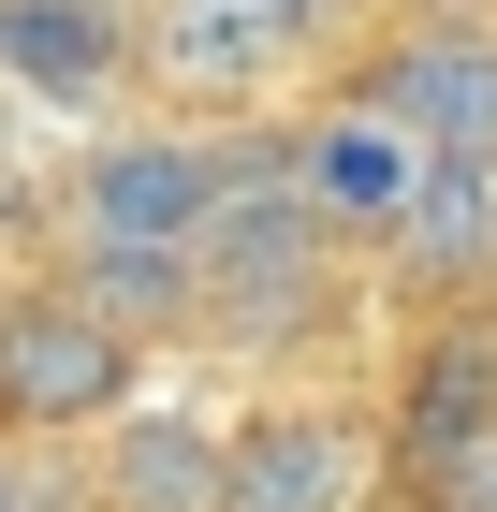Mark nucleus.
<instances>
[{"label": "nucleus", "mask_w": 497, "mask_h": 512, "mask_svg": "<svg viewBox=\"0 0 497 512\" xmlns=\"http://www.w3.org/2000/svg\"><path fill=\"white\" fill-rule=\"evenodd\" d=\"M337 293H351V249L293 205L278 161L191 235V337H220V352H278L307 322H337Z\"/></svg>", "instance_id": "obj_1"}, {"label": "nucleus", "mask_w": 497, "mask_h": 512, "mask_svg": "<svg viewBox=\"0 0 497 512\" xmlns=\"http://www.w3.org/2000/svg\"><path fill=\"white\" fill-rule=\"evenodd\" d=\"M132 395H147V337H132V322H103L74 278L0 293V439H15V454H44V439H103Z\"/></svg>", "instance_id": "obj_2"}, {"label": "nucleus", "mask_w": 497, "mask_h": 512, "mask_svg": "<svg viewBox=\"0 0 497 512\" xmlns=\"http://www.w3.org/2000/svg\"><path fill=\"white\" fill-rule=\"evenodd\" d=\"M264 161L278 147H220V132H176V118L103 132V147L74 161V249H191Z\"/></svg>", "instance_id": "obj_3"}, {"label": "nucleus", "mask_w": 497, "mask_h": 512, "mask_svg": "<svg viewBox=\"0 0 497 512\" xmlns=\"http://www.w3.org/2000/svg\"><path fill=\"white\" fill-rule=\"evenodd\" d=\"M220 512H381V425L337 395H264L220 425Z\"/></svg>", "instance_id": "obj_4"}, {"label": "nucleus", "mask_w": 497, "mask_h": 512, "mask_svg": "<svg viewBox=\"0 0 497 512\" xmlns=\"http://www.w3.org/2000/svg\"><path fill=\"white\" fill-rule=\"evenodd\" d=\"M337 30V0H147L132 59L191 103H278V74H307Z\"/></svg>", "instance_id": "obj_5"}, {"label": "nucleus", "mask_w": 497, "mask_h": 512, "mask_svg": "<svg viewBox=\"0 0 497 512\" xmlns=\"http://www.w3.org/2000/svg\"><path fill=\"white\" fill-rule=\"evenodd\" d=\"M366 118H395L424 161H497V30L483 15H410L351 88Z\"/></svg>", "instance_id": "obj_6"}, {"label": "nucleus", "mask_w": 497, "mask_h": 512, "mask_svg": "<svg viewBox=\"0 0 497 512\" xmlns=\"http://www.w3.org/2000/svg\"><path fill=\"white\" fill-rule=\"evenodd\" d=\"M278 176H293V205H307V220L351 249V264H381V249H395V220L424 205V176H439V161H424L395 118L337 103V118H307L293 147H278Z\"/></svg>", "instance_id": "obj_7"}, {"label": "nucleus", "mask_w": 497, "mask_h": 512, "mask_svg": "<svg viewBox=\"0 0 497 512\" xmlns=\"http://www.w3.org/2000/svg\"><path fill=\"white\" fill-rule=\"evenodd\" d=\"M468 439H497V322H439L410 366H395V410H381V483H439L468 454Z\"/></svg>", "instance_id": "obj_8"}, {"label": "nucleus", "mask_w": 497, "mask_h": 512, "mask_svg": "<svg viewBox=\"0 0 497 512\" xmlns=\"http://www.w3.org/2000/svg\"><path fill=\"white\" fill-rule=\"evenodd\" d=\"M132 74V15L117 0H0V88L30 103H103Z\"/></svg>", "instance_id": "obj_9"}, {"label": "nucleus", "mask_w": 497, "mask_h": 512, "mask_svg": "<svg viewBox=\"0 0 497 512\" xmlns=\"http://www.w3.org/2000/svg\"><path fill=\"white\" fill-rule=\"evenodd\" d=\"M103 512H220V425L176 395H132L103 425Z\"/></svg>", "instance_id": "obj_10"}, {"label": "nucleus", "mask_w": 497, "mask_h": 512, "mask_svg": "<svg viewBox=\"0 0 497 512\" xmlns=\"http://www.w3.org/2000/svg\"><path fill=\"white\" fill-rule=\"evenodd\" d=\"M381 264H395V278H424V293L497 278V161H439V176H424V205L395 220Z\"/></svg>", "instance_id": "obj_11"}, {"label": "nucleus", "mask_w": 497, "mask_h": 512, "mask_svg": "<svg viewBox=\"0 0 497 512\" xmlns=\"http://www.w3.org/2000/svg\"><path fill=\"white\" fill-rule=\"evenodd\" d=\"M74 293L103 322H132V337H147V322L191 337V249H74Z\"/></svg>", "instance_id": "obj_12"}, {"label": "nucleus", "mask_w": 497, "mask_h": 512, "mask_svg": "<svg viewBox=\"0 0 497 512\" xmlns=\"http://www.w3.org/2000/svg\"><path fill=\"white\" fill-rule=\"evenodd\" d=\"M410 512H497V439H468V454H454L439 483H424Z\"/></svg>", "instance_id": "obj_13"}, {"label": "nucleus", "mask_w": 497, "mask_h": 512, "mask_svg": "<svg viewBox=\"0 0 497 512\" xmlns=\"http://www.w3.org/2000/svg\"><path fill=\"white\" fill-rule=\"evenodd\" d=\"M0 512H59V483H44V454H15V439H0Z\"/></svg>", "instance_id": "obj_14"}]
</instances>
